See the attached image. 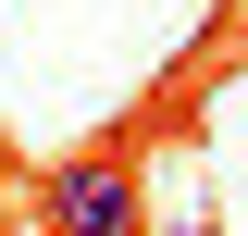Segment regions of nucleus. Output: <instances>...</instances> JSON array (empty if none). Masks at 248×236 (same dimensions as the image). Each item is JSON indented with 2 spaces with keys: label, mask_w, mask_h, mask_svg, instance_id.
Here are the masks:
<instances>
[{
  "label": "nucleus",
  "mask_w": 248,
  "mask_h": 236,
  "mask_svg": "<svg viewBox=\"0 0 248 236\" xmlns=\"http://www.w3.org/2000/svg\"><path fill=\"white\" fill-rule=\"evenodd\" d=\"M50 236H137V162L124 149H75V162H50Z\"/></svg>",
  "instance_id": "1"
}]
</instances>
